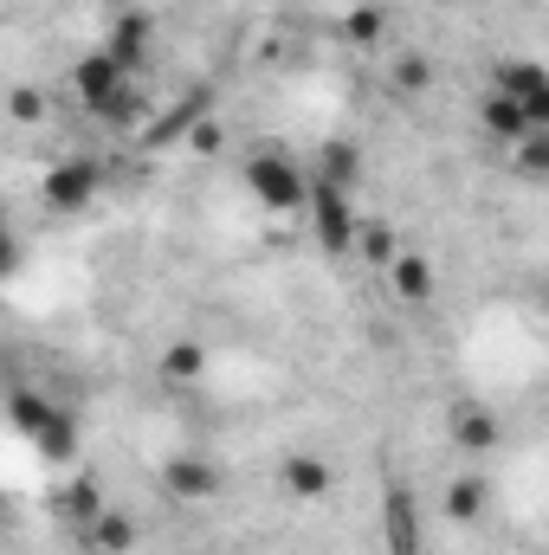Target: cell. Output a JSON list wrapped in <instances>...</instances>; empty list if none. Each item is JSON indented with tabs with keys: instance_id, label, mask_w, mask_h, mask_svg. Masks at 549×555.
I'll return each instance as SVG.
<instances>
[{
	"instance_id": "cell-1",
	"label": "cell",
	"mask_w": 549,
	"mask_h": 555,
	"mask_svg": "<svg viewBox=\"0 0 549 555\" xmlns=\"http://www.w3.org/2000/svg\"><path fill=\"white\" fill-rule=\"evenodd\" d=\"M304 220H310V240H317V253H323V259H349V253H356V233H362V207H356V194H349V188H336V181L310 175V201H304Z\"/></svg>"
},
{
	"instance_id": "cell-2",
	"label": "cell",
	"mask_w": 549,
	"mask_h": 555,
	"mask_svg": "<svg viewBox=\"0 0 549 555\" xmlns=\"http://www.w3.org/2000/svg\"><path fill=\"white\" fill-rule=\"evenodd\" d=\"M72 91H78V98H85V111H91V117H104V124H130V117H137L130 72H124L104 46H91V52L72 65Z\"/></svg>"
},
{
	"instance_id": "cell-3",
	"label": "cell",
	"mask_w": 549,
	"mask_h": 555,
	"mask_svg": "<svg viewBox=\"0 0 549 555\" xmlns=\"http://www.w3.org/2000/svg\"><path fill=\"white\" fill-rule=\"evenodd\" d=\"M240 181L266 214H304V201H310V168H297L284 149H253Z\"/></svg>"
},
{
	"instance_id": "cell-4",
	"label": "cell",
	"mask_w": 549,
	"mask_h": 555,
	"mask_svg": "<svg viewBox=\"0 0 549 555\" xmlns=\"http://www.w3.org/2000/svg\"><path fill=\"white\" fill-rule=\"evenodd\" d=\"M491 91L511 98L518 111H531L537 130H549V65H537V59H498L491 65Z\"/></svg>"
},
{
	"instance_id": "cell-5",
	"label": "cell",
	"mask_w": 549,
	"mask_h": 555,
	"mask_svg": "<svg viewBox=\"0 0 549 555\" xmlns=\"http://www.w3.org/2000/svg\"><path fill=\"white\" fill-rule=\"evenodd\" d=\"M98 188H104V162H91V155H65V162H52V175H46V207L52 214H85L91 201H98Z\"/></svg>"
},
{
	"instance_id": "cell-6",
	"label": "cell",
	"mask_w": 549,
	"mask_h": 555,
	"mask_svg": "<svg viewBox=\"0 0 549 555\" xmlns=\"http://www.w3.org/2000/svg\"><path fill=\"white\" fill-rule=\"evenodd\" d=\"M382 543L388 555H426V530H420V498L408 485L382 491Z\"/></svg>"
},
{
	"instance_id": "cell-7",
	"label": "cell",
	"mask_w": 549,
	"mask_h": 555,
	"mask_svg": "<svg viewBox=\"0 0 549 555\" xmlns=\"http://www.w3.org/2000/svg\"><path fill=\"white\" fill-rule=\"evenodd\" d=\"M162 491H168L175 504H207V498H220V465L201 459V452H175V459L162 465Z\"/></svg>"
},
{
	"instance_id": "cell-8",
	"label": "cell",
	"mask_w": 549,
	"mask_h": 555,
	"mask_svg": "<svg viewBox=\"0 0 549 555\" xmlns=\"http://www.w3.org/2000/svg\"><path fill=\"white\" fill-rule=\"evenodd\" d=\"M278 491L297 498V504H317V498L336 491V472H330V459H317V452H284V465H278Z\"/></svg>"
},
{
	"instance_id": "cell-9",
	"label": "cell",
	"mask_w": 549,
	"mask_h": 555,
	"mask_svg": "<svg viewBox=\"0 0 549 555\" xmlns=\"http://www.w3.org/2000/svg\"><path fill=\"white\" fill-rule=\"evenodd\" d=\"M149 46H155V20H149V13H117L111 33H104V52H111L124 72H142Z\"/></svg>"
},
{
	"instance_id": "cell-10",
	"label": "cell",
	"mask_w": 549,
	"mask_h": 555,
	"mask_svg": "<svg viewBox=\"0 0 549 555\" xmlns=\"http://www.w3.org/2000/svg\"><path fill=\"white\" fill-rule=\"evenodd\" d=\"M388 291H395V304H408V310L433 304V291H439V278H433V259H426V253H401V259L388 266Z\"/></svg>"
},
{
	"instance_id": "cell-11",
	"label": "cell",
	"mask_w": 549,
	"mask_h": 555,
	"mask_svg": "<svg viewBox=\"0 0 549 555\" xmlns=\"http://www.w3.org/2000/svg\"><path fill=\"white\" fill-rule=\"evenodd\" d=\"M478 124H485V137L505 142V149H518L524 137H537L531 111H518V104H511V98H498V91H485V104H478Z\"/></svg>"
},
{
	"instance_id": "cell-12",
	"label": "cell",
	"mask_w": 549,
	"mask_h": 555,
	"mask_svg": "<svg viewBox=\"0 0 549 555\" xmlns=\"http://www.w3.org/2000/svg\"><path fill=\"white\" fill-rule=\"evenodd\" d=\"M446 426H452L459 452H491V446L505 439V426H498V414H491V408H478V401H459Z\"/></svg>"
},
{
	"instance_id": "cell-13",
	"label": "cell",
	"mask_w": 549,
	"mask_h": 555,
	"mask_svg": "<svg viewBox=\"0 0 549 555\" xmlns=\"http://www.w3.org/2000/svg\"><path fill=\"white\" fill-rule=\"evenodd\" d=\"M155 375H162L168 388H194V382H207V343H194V336L168 343L162 362H155Z\"/></svg>"
},
{
	"instance_id": "cell-14",
	"label": "cell",
	"mask_w": 549,
	"mask_h": 555,
	"mask_svg": "<svg viewBox=\"0 0 549 555\" xmlns=\"http://www.w3.org/2000/svg\"><path fill=\"white\" fill-rule=\"evenodd\" d=\"M33 446H39L52 465H72V459H78V420L65 414V408H46L39 433H33Z\"/></svg>"
},
{
	"instance_id": "cell-15",
	"label": "cell",
	"mask_w": 549,
	"mask_h": 555,
	"mask_svg": "<svg viewBox=\"0 0 549 555\" xmlns=\"http://www.w3.org/2000/svg\"><path fill=\"white\" fill-rule=\"evenodd\" d=\"M310 175H323V181H336V188H349V194H356V181H362V142H349V137L323 142V155H317V168H310Z\"/></svg>"
},
{
	"instance_id": "cell-16",
	"label": "cell",
	"mask_w": 549,
	"mask_h": 555,
	"mask_svg": "<svg viewBox=\"0 0 549 555\" xmlns=\"http://www.w3.org/2000/svg\"><path fill=\"white\" fill-rule=\"evenodd\" d=\"M85 537H91V555H130L137 550V517L104 511L98 524H85Z\"/></svg>"
},
{
	"instance_id": "cell-17",
	"label": "cell",
	"mask_w": 549,
	"mask_h": 555,
	"mask_svg": "<svg viewBox=\"0 0 549 555\" xmlns=\"http://www.w3.org/2000/svg\"><path fill=\"white\" fill-rule=\"evenodd\" d=\"M356 253H362V266H375V272H388V266L401 259V240H395V227H388V220H369V214H362V233H356Z\"/></svg>"
},
{
	"instance_id": "cell-18",
	"label": "cell",
	"mask_w": 549,
	"mask_h": 555,
	"mask_svg": "<svg viewBox=\"0 0 549 555\" xmlns=\"http://www.w3.org/2000/svg\"><path fill=\"white\" fill-rule=\"evenodd\" d=\"M485 504H491V485H485V478H472V472H465V478H452V485H446V517H452V524H478V517H485Z\"/></svg>"
},
{
	"instance_id": "cell-19",
	"label": "cell",
	"mask_w": 549,
	"mask_h": 555,
	"mask_svg": "<svg viewBox=\"0 0 549 555\" xmlns=\"http://www.w3.org/2000/svg\"><path fill=\"white\" fill-rule=\"evenodd\" d=\"M59 517H72V524H98V517H104V491H98V478H72L65 498H59Z\"/></svg>"
},
{
	"instance_id": "cell-20",
	"label": "cell",
	"mask_w": 549,
	"mask_h": 555,
	"mask_svg": "<svg viewBox=\"0 0 549 555\" xmlns=\"http://www.w3.org/2000/svg\"><path fill=\"white\" fill-rule=\"evenodd\" d=\"M382 33H388V13H382V7H349V13H343V39H349V46L369 52V46H382Z\"/></svg>"
},
{
	"instance_id": "cell-21",
	"label": "cell",
	"mask_w": 549,
	"mask_h": 555,
	"mask_svg": "<svg viewBox=\"0 0 549 555\" xmlns=\"http://www.w3.org/2000/svg\"><path fill=\"white\" fill-rule=\"evenodd\" d=\"M511 168H518L524 181H549V130L518 142V149H511Z\"/></svg>"
},
{
	"instance_id": "cell-22",
	"label": "cell",
	"mask_w": 549,
	"mask_h": 555,
	"mask_svg": "<svg viewBox=\"0 0 549 555\" xmlns=\"http://www.w3.org/2000/svg\"><path fill=\"white\" fill-rule=\"evenodd\" d=\"M46 408H52V401H39L33 388H13V401H7V414H13V426H20V433H39Z\"/></svg>"
},
{
	"instance_id": "cell-23",
	"label": "cell",
	"mask_w": 549,
	"mask_h": 555,
	"mask_svg": "<svg viewBox=\"0 0 549 555\" xmlns=\"http://www.w3.org/2000/svg\"><path fill=\"white\" fill-rule=\"evenodd\" d=\"M395 85H401V91H426V85H433V59H420V52L401 59V65H395Z\"/></svg>"
},
{
	"instance_id": "cell-24",
	"label": "cell",
	"mask_w": 549,
	"mask_h": 555,
	"mask_svg": "<svg viewBox=\"0 0 549 555\" xmlns=\"http://www.w3.org/2000/svg\"><path fill=\"white\" fill-rule=\"evenodd\" d=\"M188 149H194V155H214V149H220V130H214V124L201 117V124L188 130Z\"/></svg>"
},
{
	"instance_id": "cell-25",
	"label": "cell",
	"mask_w": 549,
	"mask_h": 555,
	"mask_svg": "<svg viewBox=\"0 0 549 555\" xmlns=\"http://www.w3.org/2000/svg\"><path fill=\"white\" fill-rule=\"evenodd\" d=\"M13 117L33 124V117H39V91H13Z\"/></svg>"
},
{
	"instance_id": "cell-26",
	"label": "cell",
	"mask_w": 549,
	"mask_h": 555,
	"mask_svg": "<svg viewBox=\"0 0 549 555\" xmlns=\"http://www.w3.org/2000/svg\"><path fill=\"white\" fill-rule=\"evenodd\" d=\"M544 317H549V297H544Z\"/></svg>"
}]
</instances>
